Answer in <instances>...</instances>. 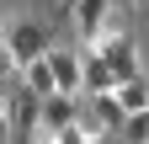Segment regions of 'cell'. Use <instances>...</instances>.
Returning a JSON list of instances; mask_svg holds the SVG:
<instances>
[{"label": "cell", "instance_id": "1", "mask_svg": "<svg viewBox=\"0 0 149 144\" xmlns=\"http://www.w3.org/2000/svg\"><path fill=\"white\" fill-rule=\"evenodd\" d=\"M6 53L16 59V69H32V64H43L48 53H53V38H48V27H43V22L16 16V22L6 27Z\"/></svg>", "mask_w": 149, "mask_h": 144}, {"label": "cell", "instance_id": "2", "mask_svg": "<svg viewBox=\"0 0 149 144\" xmlns=\"http://www.w3.org/2000/svg\"><path fill=\"white\" fill-rule=\"evenodd\" d=\"M6 123H11V134H22V139H37L43 134V96H32L27 85H16V91L6 96Z\"/></svg>", "mask_w": 149, "mask_h": 144}, {"label": "cell", "instance_id": "3", "mask_svg": "<svg viewBox=\"0 0 149 144\" xmlns=\"http://www.w3.org/2000/svg\"><path fill=\"white\" fill-rule=\"evenodd\" d=\"M48 69H53V80H59V96H80L85 91V59H80V48H59L53 43Z\"/></svg>", "mask_w": 149, "mask_h": 144}, {"label": "cell", "instance_id": "4", "mask_svg": "<svg viewBox=\"0 0 149 144\" xmlns=\"http://www.w3.org/2000/svg\"><path fill=\"white\" fill-rule=\"evenodd\" d=\"M96 53L112 64V80H117V85H128V80H144V64H139V48H133V38H112V43H101Z\"/></svg>", "mask_w": 149, "mask_h": 144}, {"label": "cell", "instance_id": "5", "mask_svg": "<svg viewBox=\"0 0 149 144\" xmlns=\"http://www.w3.org/2000/svg\"><path fill=\"white\" fill-rule=\"evenodd\" d=\"M80 112H85L80 96H48V101H43V134L59 139L64 128H80Z\"/></svg>", "mask_w": 149, "mask_h": 144}, {"label": "cell", "instance_id": "6", "mask_svg": "<svg viewBox=\"0 0 149 144\" xmlns=\"http://www.w3.org/2000/svg\"><path fill=\"white\" fill-rule=\"evenodd\" d=\"M117 11V0H80L74 6V27H80V38H85V48L101 38V27H107V16Z\"/></svg>", "mask_w": 149, "mask_h": 144}, {"label": "cell", "instance_id": "7", "mask_svg": "<svg viewBox=\"0 0 149 144\" xmlns=\"http://www.w3.org/2000/svg\"><path fill=\"white\" fill-rule=\"evenodd\" d=\"M80 59H85V96H112V91H117V80H112V64L101 59L96 48H80Z\"/></svg>", "mask_w": 149, "mask_h": 144}, {"label": "cell", "instance_id": "8", "mask_svg": "<svg viewBox=\"0 0 149 144\" xmlns=\"http://www.w3.org/2000/svg\"><path fill=\"white\" fill-rule=\"evenodd\" d=\"M91 117L101 123V134H107V139L128 128V112H123V101H117V91H112V96H91Z\"/></svg>", "mask_w": 149, "mask_h": 144}, {"label": "cell", "instance_id": "9", "mask_svg": "<svg viewBox=\"0 0 149 144\" xmlns=\"http://www.w3.org/2000/svg\"><path fill=\"white\" fill-rule=\"evenodd\" d=\"M22 85H27L32 96H43V101H48V96H59V80H53L48 59H43V64H32V69H22Z\"/></svg>", "mask_w": 149, "mask_h": 144}, {"label": "cell", "instance_id": "10", "mask_svg": "<svg viewBox=\"0 0 149 144\" xmlns=\"http://www.w3.org/2000/svg\"><path fill=\"white\" fill-rule=\"evenodd\" d=\"M117 101H123V112H128V117H133V112H149V75L117 85Z\"/></svg>", "mask_w": 149, "mask_h": 144}, {"label": "cell", "instance_id": "11", "mask_svg": "<svg viewBox=\"0 0 149 144\" xmlns=\"http://www.w3.org/2000/svg\"><path fill=\"white\" fill-rule=\"evenodd\" d=\"M123 139H128V144H149V112H133V117H128Z\"/></svg>", "mask_w": 149, "mask_h": 144}, {"label": "cell", "instance_id": "12", "mask_svg": "<svg viewBox=\"0 0 149 144\" xmlns=\"http://www.w3.org/2000/svg\"><path fill=\"white\" fill-rule=\"evenodd\" d=\"M0 144H11V123H6V112H0Z\"/></svg>", "mask_w": 149, "mask_h": 144}, {"label": "cell", "instance_id": "13", "mask_svg": "<svg viewBox=\"0 0 149 144\" xmlns=\"http://www.w3.org/2000/svg\"><path fill=\"white\" fill-rule=\"evenodd\" d=\"M22 144H59V139H48V134H37V139H22Z\"/></svg>", "mask_w": 149, "mask_h": 144}, {"label": "cell", "instance_id": "14", "mask_svg": "<svg viewBox=\"0 0 149 144\" xmlns=\"http://www.w3.org/2000/svg\"><path fill=\"white\" fill-rule=\"evenodd\" d=\"M133 6H139V0H117V11H133Z\"/></svg>", "mask_w": 149, "mask_h": 144}]
</instances>
